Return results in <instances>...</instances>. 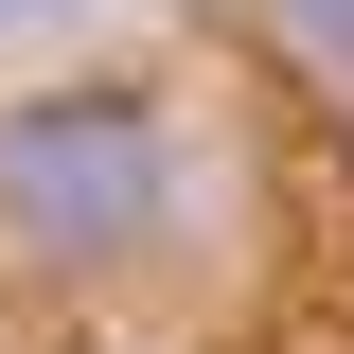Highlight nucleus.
Segmentation results:
<instances>
[{"instance_id":"obj_1","label":"nucleus","mask_w":354,"mask_h":354,"mask_svg":"<svg viewBox=\"0 0 354 354\" xmlns=\"http://www.w3.org/2000/svg\"><path fill=\"white\" fill-rule=\"evenodd\" d=\"M0 213L36 248H142L160 230V124L124 88H53V106H0Z\"/></svg>"},{"instance_id":"obj_2","label":"nucleus","mask_w":354,"mask_h":354,"mask_svg":"<svg viewBox=\"0 0 354 354\" xmlns=\"http://www.w3.org/2000/svg\"><path fill=\"white\" fill-rule=\"evenodd\" d=\"M266 18H283V53H319V71L354 88V0H266Z\"/></svg>"},{"instance_id":"obj_3","label":"nucleus","mask_w":354,"mask_h":354,"mask_svg":"<svg viewBox=\"0 0 354 354\" xmlns=\"http://www.w3.org/2000/svg\"><path fill=\"white\" fill-rule=\"evenodd\" d=\"M18 18H71V0H0V36H18Z\"/></svg>"}]
</instances>
